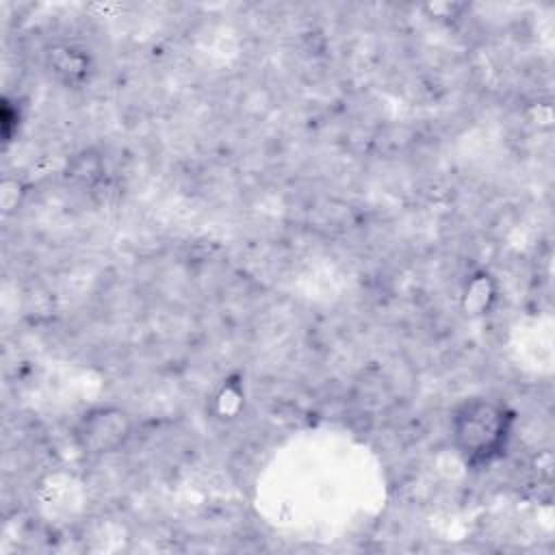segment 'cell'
Segmentation results:
<instances>
[{"instance_id":"obj_2","label":"cell","mask_w":555,"mask_h":555,"mask_svg":"<svg viewBox=\"0 0 555 555\" xmlns=\"http://www.w3.org/2000/svg\"><path fill=\"white\" fill-rule=\"evenodd\" d=\"M132 431V423L126 410L117 405H100L85 412L76 427L74 438L78 447L89 455H108L119 451Z\"/></svg>"},{"instance_id":"obj_4","label":"cell","mask_w":555,"mask_h":555,"mask_svg":"<svg viewBox=\"0 0 555 555\" xmlns=\"http://www.w3.org/2000/svg\"><path fill=\"white\" fill-rule=\"evenodd\" d=\"M17 124H20V111L13 108L11 102L4 98L2 100V134H4V141H11V134L17 128Z\"/></svg>"},{"instance_id":"obj_3","label":"cell","mask_w":555,"mask_h":555,"mask_svg":"<svg viewBox=\"0 0 555 555\" xmlns=\"http://www.w3.org/2000/svg\"><path fill=\"white\" fill-rule=\"evenodd\" d=\"M46 67L65 87H82L91 76V56L76 46H52L46 52Z\"/></svg>"},{"instance_id":"obj_1","label":"cell","mask_w":555,"mask_h":555,"mask_svg":"<svg viewBox=\"0 0 555 555\" xmlns=\"http://www.w3.org/2000/svg\"><path fill=\"white\" fill-rule=\"evenodd\" d=\"M516 412L494 397H466L449 418V431L455 453L470 468H483L503 457Z\"/></svg>"}]
</instances>
